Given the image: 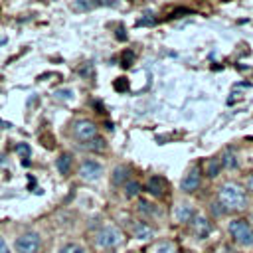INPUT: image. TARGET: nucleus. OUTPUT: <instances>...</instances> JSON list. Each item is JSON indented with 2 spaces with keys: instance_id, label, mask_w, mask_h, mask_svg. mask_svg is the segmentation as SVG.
I'll return each mask as SVG.
<instances>
[{
  "instance_id": "21",
  "label": "nucleus",
  "mask_w": 253,
  "mask_h": 253,
  "mask_svg": "<svg viewBox=\"0 0 253 253\" xmlns=\"http://www.w3.org/2000/svg\"><path fill=\"white\" fill-rule=\"evenodd\" d=\"M55 99H65V101H69V99H73V89H57L55 91Z\"/></svg>"
},
{
  "instance_id": "19",
  "label": "nucleus",
  "mask_w": 253,
  "mask_h": 253,
  "mask_svg": "<svg viewBox=\"0 0 253 253\" xmlns=\"http://www.w3.org/2000/svg\"><path fill=\"white\" fill-rule=\"evenodd\" d=\"M154 253H178V249L172 241H160L158 245H154Z\"/></svg>"
},
{
  "instance_id": "13",
  "label": "nucleus",
  "mask_w": 253,
  "mask_h": 253,
  "mask_svg": "<svg viewBox=\"0 0 253 253\" xmlns=\"http://www.w3.org/2000/svg\"><path fill=\"white\" fill-rule=\"evenodd\" d=\"M111 182L115 184V186H125L126 182H128V168L126 166H117L115 170H113V176H111Z\"/></svg>"
},
{
  "instance_id": "20",
  "label": "nucleus",
  "mask_w": 253,
  "mask_h": 253,
  "mask_svg": "<svg viewBox=\"0 0 253 253\" xmlns=\"http://www.w3.org/2000/svg\"><path fill=\"white\" fill-rule=\"evenodd\" d=\"M59 253H87V251H85L81 245H77V243H67V245L61 247Z\"/></svg>"
},
{
  "instance_id": "27",
  "label": "nucleus",
  "mask_w": 253,
  "mask_h": 253,
  "mask_svg": "<svg viewBox=\"0 0 253 253\" xmlns=\"http://www.w3.org/2000/svg\"><path fill=\"white\" fill-rule=\"evenodd\" d=\"M0 253H10V249H8V245H6V241L0 237Z\"/></svg>"
},
{
  "instance_id": "9",
  "label": "nucleus",
  "mask_w": 253,
  "mask_h": 253,
  "mask_svg": "<svg viewBox=\"0 0 253 253\" xmlns=\"http://www.w3.org/2000/svg\"><path fill=\"white\" fill-rule=\"evenodd\" d=\"M146 190H148L152 196L162 198V196L166 194V180H164L162 176H152V178H148V182H146Z\"/></svg>"
},
{
  "instance_id": "1",
  "label": "nucleus",
  "mask_w": 253,
  "mask_h": 253,
  "mask_svg": "<svg viewBox=\"0 0 253 253\" xmlns=\"http://www.w3.org/2000/svg\"><path fill=\"white\" fill-rule=\"evenodd\" d=\"M217 198L225 210H245V206H247V194L235 182L221 184L217 190Z\"/></svg>"
},
{
  "instance_id": "7",
  "label": "nucleus",
  "mask_w": 253,
  "mask_h": 253,
  "mask_svg": "<svg viewBox=\"0 0 253 253\" xmlns=\"http://www.w3.org/2000/svg\"><path fill=\"white\" fill-rule=\"evenodd\" d=\"M200 182H202V170H200L198 164H194V166L186 172V176L182 178L180 188H182L184 192H196V190L200 188Z\"/></svg>"
},
{
  "instance_id": "26",
  "label": "nucleus",
  "mask_w": 253,
  "mask_h": 253,
  "mask_svg": "<svg viewBox=\"0 0 253 253\" xmlns=\"http://www.w3.org/2000/svg\"><path fill=\"white\" fill-rule=\"evenodd\" d=\"M150 24H154V18H150V16H146V18H140V20L136 22V26H150Z\"/></svg>"
},
{
  "instance_id": "31",
  "label": "nucleus",
  "mask_w": 253,
  "mask_h": 253,
  "mask_svg": "<svg viewBox=\"0 0 253 253\" xmlns=\"http://www.w3.org/2000/svg\"><path fill=\"white\" fill-rule=\"evenodd\" d=\"M225 253H233V251H231V249H225Z\"/></svg>"
},
{
  "instance_id": "5",
  "label": "nucleus",
  "mask_w": 253,
  "mask_h": 253,
  "mask_svg": "<svg viewBox=\"0 0 253 253\" xmlns=\"http://www.w3.org/2000/svg\"><path fill=\"white\" fill-rule=\"evenodd\" d=\"M73 136L85 144V142H89V140H93L97 136V125L93 121L81 119V121H77L73 125Z\"/></svg>"
},
{
  "instance_id": "15",
  "label": "nucleus",
  "mask_w": 253,
  "mask_h": 253,
  "mask_svg": "<svg viewBox=\"0 0 253 253\" xmlns=\"http://www.w3.org/2000/svg\"><path fill=\"white\" fill-rule=\"evenodd\" d=\"M221 166H225V168L233 170V168H237V166H239V160H237V156H235L231 150H225V152L221 154Z\"/></svg>"
},
{
  "instance_id": "22",
  "label": "nucleus",
  "mask_w": 253,
  "mask_h": 253,
  "mask_svg": "<svg viewBox=\"0 0 253 253\" xmlns=\"http://www.w3.org/2000/svg\"><path fill=\"white\" fill-rule=\"evenodd\" d=\"M79 75L85 77V79H91V77H93V65H91V63H85V65L79 69Z\"/></svg>"
},
{
  "instance_id": "2",
  "label": "nucleus",
  "mask_w": 253,
  "mask_h": 253,
  "mask_svg": "<svg viewBox=\"0 0 253 253\" xmlns=\"http://www.w3.org/2000/svg\"><path fill=\"white\" fill-rule=\"evenodd\" d=\"M123 239H125V235L115 223H107L95 233V243L99 247H103V249H113V247L121 245Z\"/></svg>"
},
{
  "instance_id": "32",
  "label": "nucleus",
  "mask_w": 253,
  "mask_h": 253,
  "mask_svg": "<svg viewBox=\"0 0 253 253\" xmlns=\"http://www.w3.org/2000/svg\"><path fill=\"white\" fill-rule=\"evenodd\" d=\"M251 221H253V215H251Z\"/></svg>"
},
{
  "instance_id": "4",
  "label": "nucleus",
  "mask_w": 253,
  "mask_h": 253,
  "mask_svg": "<svg viewBox=\"0 0 253 253\" xmlns=\"http://www.w3.org/2000/svg\"><path fill=\"white\" fill-rule=\"evenodd\" d=\"M14 247H16L18 253H38L40 247H42V239H40L38 233L28 231V233H22V235L16 239Z\"/></svg>"
},
{
  "instance_id": "30",
  "label": "nucleus",
  "mask_w": 253,
  "mask_h": 253,
  "mask_svg": "<svg viewBox=\"0 0 253 253\" xmlns=\"http://www.w3.org/2000/svg\"><path fill=\"white\" fill-rule=\"evenodd\" d=\"M247 188H249V190H253V174H249V176H247Z\"/></svg>"
},
{
  "instance_id": "12",
  "label": "nucleus",
  "mask_w": 253,
  "mask_h": 253,
  "mask_svg": "<svg viewBox=\"0 0 253 253\" xmlns=\"http://www.w3.org/2000/svg\"><path fill=\"white\" fill-rule=\"evenodd\" d=\"M138 211H140L144 217H158V215H162V211L158 210V206H154V204H150V202H146V200H140V202H138Z\"/></svg>"
},
{
  "instance_id": "11",
  "label": "nucleus",
  "mask_w": 253,
  "mask_h": 253,
  "mask_svg": "<svg viewBox=\"0 0 253 253\" xmlns=\"http://www.w3.org/2000/svg\"><path fill=\"white\" fill-rule=\"evenodd\" d=\"M194 215H196V211H194L192 204H180V206L176 208V219H178L180 223H190V221L194 219Z\"/></svg>"
},
{
  "instance_id": "10",
  "label": "nucleus",
  "mask_w": 253,
  "mask_h": 253,
  "mask_svg": "<svg viewBox=\"0 0 253 253\" xmlns=\"http://www.w3.org/2000/svg\"><path fill=\"white\" fill-rule=\"evenodd\" d=\"M132 235L136 239H150V237H154V229L146 221H134L132 223Z\"/></svg>"
},
{
  "instance_id": "18",
  "label": "nucleus",
  "mask_w": 253,
  "mask_h": 253,
  "mask_svg": "<svg viewBox=\"0 0 253 253\" xmlns=\"http://www.w3.org/2000/svg\"><path fill=\"white\" fill-rule=\"evenodd\" d=\"M138 192H140V184L136 180H128L125 184V196L126 198H134V196H138Z\"/></svg>"
},
{
  "instance_id": "28",
  "label": "nucleus",
  "mask_w": 253,
  "mask_h": 253,
  "mask_svg": "<svg viewBox=\"0 0 253 253\" xmlns=\"http://www.w3.org/2000/svg\"><path fill=\"white\" fill-rule=\"evenodd\" d=\"M182 14H190V12H188V10H176V12L170 14V18H180Z\"/></svg>"
},
{
  "instance_id": "23",
  "label": "nucleus",
  "mask_w": 253,
  "mask_h": 253,
  "mask_svg": "<svg viewBox=\"0 0 253 253\" xmlns=\"http://www.w3.org/2000/svg\"><path fill=\"white\" fill-rule=\"evenodd\" d=\"M115 89H117V91H126V89H128V83H126V79L119 77V81L115 83Z\"/></svg>"
},
{
  "instance_id": "6",
  "label": "nucleus",
  "mask_w": 253,
  "mask_h": 253,
  "mask_svg": "<svg viewBox=\"0 0 253 253\" xmlns=\"http://www.w3.org/2000/svg\"><path fill=\"white\" fill-rule=\"evenodd\" d=\"M103 174V164L93 160V158H85L81 164H79V176L87 182H93V180H99Z\"/></svg>"
},
{
  "instance_id": "3",
  "label": "nucleus",
  "mask_w": 253,
  "mask_h": 253,
  "mask_svg": "<svg viewBox=\"0 0 253 253\" xmlns=\"http://www.w3.org/2000/svg\"><path fill=\"white\" fill-rule=\"evenodd\" d=\"M227 229L237 245H243V247L253 245V229L247 219H231Z\"/></svg>"
},
{
  "instance_id": "25",
  "label": "nucleus",
  "mask_w": 253,
  "mask_h": 253,
  "mask_svg": "<svg viewBox=\"0 0 253 253\" xmlns=\"http://www.w3.org/2000/svg\"><path fill=\"white\" fill-rule=\"evenodd\" d=\"M16 150H18L22 156H26V158H28V154H30V146H28V144H18Z\"/></svg>"
},
{
  "instance_id": "29",
  "label": "nucleus",
  "mask_w": 253,
  "mask_h": 253,
  "mask_svg": "<svg viewBox=\"0 0 253 253\" xmlns=\"http://www.w3.org/2000/svg\"><path fill=\"white\" fill-rule=\"evenodd\" d=\"M123 32H125L123 28H119V30H117V38H119V40H126V36H125Z\"/></svg>"
},
{
  "instance_id": "24",
  "label": "nucleus",
  "mask_w": 253,
  "mask_h": 253,
  "mask_svg": "<svg viewBox=\"0 0 253 253\" xmlns=\"http://www.w3.org/2000/svg\"><path fill=\"white\" fill-rule=\"evenodd\" d=\"M132 59H134V53H132V51H126V53L123 55V65L128 67V65L132 63Z\"/></svg>"
},
{
  "instance_id": "16",
  "label": "nucleus",
  "mask_w": 253,
  "mask_h": 253,
  "mask_svg": "<svg viewBox=\"0 0 253 253\" xmlns=\"http://www.w3.org/2000/svg\"><path fill=\"white\" fill-rule=\"evenodd\" d=\"M219 170H221V160H219V158H210V160L206 162V174H208L210 178H215V176L219 174Z\"/></svg>"
},
{
  "instance_id": "17",
  "label": "nucleus",
  "mask_w": 253,
  "mask_h": 253,
  "mask_svg": "<svg viewBox=\"0 0 253 253\" xmlns=\"http://www.w3.org/2000/svg\"><path fill=\"white\" fill-rule=\"evenodd\" d=\"M105 146H107V142H105V138H101V136H95L93 140L85 142V148H89V150H93V152L105 150Z\"/></svg>"
},
{
  "instance_id": "14",
  "label": "nucleus",
  "mask_w": 253,
  "mask_h": 253,
  "mask_svg": "<svg viewBox=\"0 0 253 253\" xmlns=\"http://www.w3.org/2000/svg\"><path fill=\"white\" fill-rule=\"evenodd\" d=\"M71 162H73V158H71V154H61L57 160H55V166H57V170H59V174H63V176H67L69 172H71Z\"/></svg>"
},
{
  "instance_id": "8",
  "label": "nucleus",
  "mask_w": 253,
  "mask_h": 253,
  "mask_svg": "<svg viewBox=\"0 0 253 253\" xmlns=\"http://www.w3.org/2000/svg\"><path fill=\"white\" fill-rule=\"evenodd\" d=\"M190 223H192V231H194V235H196L198 239H206V237L210 235V231H211L210 219H208L206 215H202V213H196Z\"/></svg>"
}]
</instances>
